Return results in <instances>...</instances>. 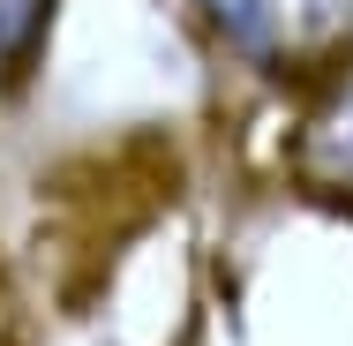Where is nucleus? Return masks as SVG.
<instances>
[{"mask_svg":"<svg viewBox=\"0 0 353 346\" xmlns=\"http://www.w3.org/2000/svg\"><path fill=\"white\" fill-rule=\"evenodd\" d=\"M225 61L263 83L331 90L353 75V0H256Z\"/></svg>","mask_w":353,"mask_h":346,"instance_id":"nucleus-1","label":"nucleus"},{"mask_svg":"<svg viewBox=\"0 0 353 346\" xmlns=\"http://www.w3.org/2000/svg\"><path fill=\"white\" fill-rule=\"evenodd\" d=\"M61 0H0V98L30 90V75L46 68Z\"/></svg>","mask_w":353,"mask_h":346,"instance_id":"nucleus-2","label":"nucleus"}]
</instances>
